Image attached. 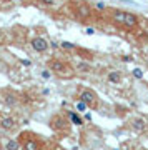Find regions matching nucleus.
Here are the masks:
<instances>
[{"label": "nucleus", "mask_w": 148, "mask_h": 150, "mask_svg": "<svg viewBox=\"0 0 148 150\" xmlns=\"http://www.w3.org/2000/svg\"><path fill=\"white\" fill-rule=\"evenodd\" d=\"M93 8H97V10L103 12V10H106V5L103 4V2H95V4H93Z\"/></svg>", "instance_id": "nucleus-18"}, {"label": "nucleus", "mask_w": 148, "mask_h": 150, "mask_svg": "<svg viewBox=\"0 0 148 150\" xmlns=\"http://www.w3.org/2000/svg\"><path fill=\"white\" fill-rule=\"evenodd\" d=\"M123 79V75L120 70H111V72H108V75H106V80L110 82V83H120Z\"/></svg>", "instance_id": "nucleus-12"}, {"label": "nucleus", "mask_w": 148, "mask_h": 150, "mask_svg": "<svg viewBox=\"0 0 148 150\" xmlns=\"http://www.w3.org/2000/svg\"><path fill=\"white\" fill-rule=\"evenodd\" d=\"M30 47H32L33 52H37V54H45L48 50V47H50V42H48L45 37H33L32 40H30Z\"/></svg>", "instance_id": "nucleus-7"}, {"label": "nucleus", "mask_w": 148, "mask_h": 150, "mask_svg": "<svg viewBox=\"0 0 148 150\" xmlns=\"http://www.w3.org/2000/svg\"><path fill=\"white\" fill-rule=\"evenodd\" d=\"M4 149L5 150H20L22 144L18 139H7L5 144H4Z\"/></svg>", "instance_id": "nucleus-11"}, {"label": "nucleus", "mask_w": 148, "mask_h": 150, "mask_svg": "<svg viewBox=\"0 0 148 150\" xmlns=\"http://www.w3.org/2000/svg\"><path fill=\"white\" fill-rule=\"evenodd\" d=\"M0 129L7 130V132L15 130V129H17V120H15V117H10V115H4V117H0Z\"/></svg>", "instance_id": "nucleus-8"}, {"label": "nucleus", "mask_w": 148, "mask_h": 150, "mask_svg": "<svg viewBox=\"0 0 148 150\" xmlns=\"http://www.w3.org/2000/svg\"><path fill=\"white\" fill-rule=\"evenodd\" d=\"M52 75H53V72L50 69H45V70H42V77L45 79V80H48V79H52Z\"/></svg>", "instance_id": "nucleus-19"}, {"label": "nucleus", "mask_w": 148, "mask_h": 150, "mask_svg": "<svg viewBox=\"0 0 148 150\" xmlns=\"http://www.w3.org/2000/svg\"><path fill=\"white\" fill-rule=\"evenodd\" d=\"M4 97H5V103H7V105H10V107L17 105V102H18V100H17V97H15V93H8V92H7Z\"/></svg>", "instance_id": "nucleus-13"}, {"label": "nucleus", "mask_w": 148, "mask_h": 150, "mask_svg": "<svg viewBox=\"0 0 148 150\" xmlns=\"http://www.w3.org/2000/svg\"><path fill=\"white\" fill-rule=\"evenodd\" d=\"M18 140L22 144V149L23 150H42V145H40V140L38 137H35L30 132H23V134L18 135Z\"/></svg>", "instance_id": "nucleus-4"}, {"label": "nucleus", "mask_w": 148, "mask_h": 150, "mask_svg": "<svg viewBox=\"0 0 148 150\" xmlns=\"http://www.w3.org/2000/svg\"><path fill=\"white\" fill-rule=\"evenodd\" d=\"M73 10H75V17L80 18V20H87V18H90L92 17V5L90 4H87V2H83V0L75 2Z\"/></svg>", "instance_id": "nucleus-6"}, {"label": "nucleus", "mask_w": 148, "mask_h": 150, "mask_svg": "<svg viewBox=\"0 0 148 150\" xmlns=\"http://www.w3.org/2000/svg\"><path fill=\"white\" fill-rule=\"evenodd\" d=\"M47 67L52 70L55 75H60V77H73V69L70 67L68 62L65 60H60V59H52L47 62Z\"/></svg>", "instance_id": "nucleus-2"}, {"label": "nucleus", "mask_w": 148, "mask_h": 150, "mask_svg": "<svg viewBox=\"0 0 148 150\" xmlns=\"http://www.w3.org/2000/svg\"><path fill=\"white\" fill-rule=\"evenodd\" d=\"M87 108H88V105H87V103L83 102V100H77V102H75V110H77V112H85V110H87Z\"/></svg>", "instance_id": "nucleus-15"}, {"label": "nucleus", "mask_w": 148, "mask_h": 150, "mask_svg": "<svg viewBox=\"0 0 148 150\" xmlns=\"http://www.w3.org/2000/svg\"><path fill=\"white\" fill-rule=\"evenodd\" d=\"M85 33H87V35H93V33H95V28L88 27V28H87V30H85Z\"/></svg>", "instance_id": "nucleus-21"}, {"label": "nucleus", "mask_w": 148, "mask_h": 150, "mask_svg": "<svg viewBox=\"0 0 148 150\" xmlns=\"http://www.w3.org/2000/svg\"><path fill=\"white\" fill-rule=\"evenodd\" d=\"M110 18L118 27L128 28V30H135L140 25V17L137 13H133V12H128V10H113Z\"/></svg>", "instance_id": "nucleus-1"}, {"label": "nucleus", "mask_w": 148, "mask_h": 150, "mask_svg": "<svg viewBox=\"0 0 148 150\" xmlns=\"http://www.w3.org/2000/svg\"><path fill=\"white\" fill-rule=\"evenodd\" d=\"M77 70H78V72L87 74V72H90V70H92V67L88 64H78V65H77Z\"/></svg>", "instance_id": "nucleus-17"}, {"label": "nucleus", "mask_w": 148, "mask_h": 150, "mask_svg": "<svg viewBox=\"0 0 148 150\" xmlns=\"http://www.w3.org/2000/svg\"><path fill=\"white\" fill-rule=\"evenodd\" d=\"M147 127H148L147 120H145V118H142V117H137V118H133V120H132V129L135 130V132H138V134L145 132V130H147Z\"/></svg>", "instance_id": "nucleus-9"}, {"label": "nucleus", "mask_w": 148, "mask_h": 150, "mask_svg": "<svg viewBox=\"0 0 148 150\" xmlns=\"http://www.w3.org/2000/svg\"><path fill=\"white\" fill-rule=\"evenodd\" d=\"M40 2H42L45 7H52V5H55V2H57V0H40Z\"/></svg>", "instance_id": "nucleus-20"}, {"label": "nucleus", "mask_w": 148, "mask_h": 150, "mask_svg": "<svg viewBox=\"0 0 148 150\" xmlns=\"http://www.w3.org/2000/svg\"><path fill=\"white\" fill-rule=\"evenodd\" d=\"M132 75L135 77V79H138V80H142L143 79V70L140 69V67H135V69L132 70Z\"/></svg>", "instance_id": "nucleus-16"}, {"label": "nucleus", "mask_w": 148, "mask_h": 150, "mask_svg": "<svg viewBox=\"0 0 148 150\" xmlns=\"http://www.w3.org/2000/svg\"><path fill=\"white\" fill-rule=\"evenodd\" d=\"M67 117L70 118V122L73 123V125H78V127L83 125V118L80 117V113L75 112V110H67Z\"/></svg>", "instance_id": "nucleus-10"}, {"label": "nucleus", "mask_w": 148, "mask_h": 150, "mask_svg": "<svg viewBox=\"0 0 148 150\" xmlns=\"http://www.w3.org/2000/svg\"><path fill=\"white\" fill-rule=\"evenodd\" d=\"M50 127L55 132H68L70 130V118L63 115H53L50 118Z\"/></svg>", "instance_id": "nucleus-5"}, {"label": "nucleus", "mask_w": 148, "mask_h": 150, "mask_svg": "<svg viewBox=\"0 0 148 150\" xmlns=\"http://www.w3.org/2000/svg\"><path fill=\"white\" fill-rule=\"evenodd\" d=\"M60 48L62 50H68V52H72V50H75L77 48V45L72 42H67V40H63V42H60Z\"/></svg>", "instance_id": "nucleus-14"}, {"label": "nucleus", "mask_w": 148, "mask_h": 150, "mask_svg": "<svg viewBox=\"0 0 148 150\" xmlns=\"http://www.w3.org/2000/svg\"><path fill=\"white\" fill-rule=\"evenodd\" d=\"M78 98L80 100H83L87 105H88V108H98V105H100V98H98V93H97L95 90H92V88H80L78 90Z\"/></svg>", "instance_id": "nucleus-3"}]
</instances>
